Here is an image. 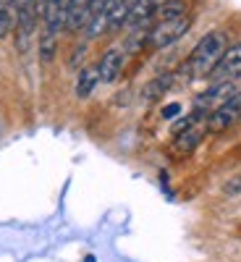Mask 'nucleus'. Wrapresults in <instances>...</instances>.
Instances as JSON below:
<instances>
[{"mask_svg":"<svg viewBox=\"0 0 241 262\" xmlns=\"http://www.w3.org/2000/svg\"><path fill=\"white\" fill-rule=\"evenodd\" d=\"M42 3H45V0H42Z\"/></svg>","mask_w":241,"mask_h":262,"instance_id":"obj_16","label":"nucleus"},{"mask_svg":"<svg viewBox=\"0 0 241 262\" xmlns=\"http://www.w3.org/2000/svg\"><path fill=\"white\" fill-rule=\"evenodd\" d=\"M173 74H163V76H158V79H152L149 84H147V90H144V100H158V97H163L170 86H173Z\"/></svg>","mask_w":241,"mask_h":262,"instance_id":"obj_12","label":"nucleus"},{"mask_svg":"<svg viewBox=\"0 0 241 262\" xmlns=\"http://www.w3.org/2000/svg\"><path fill=\"white\" fill-rule=\"evenodd\" d=\"M233 92H236V84L233 81H212V86H210L205 95H200V100H196L194 107H202V111L210 113V107H217L223 100H228Z\"/></svg>","mask_w":241,"mask_h":262,"instance_id":"obj_7","label":"nucleus"},{"mask_svg":"<svg viewBox=\"0 0 241 262\" xmlns=\"http://www.w3.org/2000/svg\"><path fill=\"white\" fill-rule=\"evenodd\" d=\"M191 29V16L184 13L179 18H168V21H155L147 32V45L155 48V50H163L173 42H179L186 32Z\"/></svg>","mask_w":241,"mask_h":262,"instance_id":"obj_2","label":"nucleus"},{"mask_svg":"<svg viewBox=\"0 0 241 262\" xmlns=\"http://www.w3.org/2000/svg\"><path fill=\"white\" fill-rule=\"evenodd\" d=\"M226 48L228 45H226L223 32H207L200 42H196V48L189 55V74L196 76V79H207L215 71V66L221 63Z\"/></svg>","mask_w":241,"mask_h":262,"instance_id":"obj_1","label":"nucleus"},{"mask_svg":"<svg viewBox=\"0 0 241 262\" xmlns=\"http://www.w3.org/2000/svg\"><path fill=\"white\" fill-rule=\"evenodd\" d=\"M86 262H95V257H86Z\"/></svg>","mask_w":241,"mask_h":262,"instance_id":"obj_15","label":"nucleus"},{"mask_svg":"<svg viewBox=\"0 0 241 262\" xmlns=\"http://www.w3.org/2000/svg\"><path fill=\"white\" fill-rule=\"evenodd\" d=\"M121 69H123V53L118 48L107 50L100 63H97V71H100V81L102 84H113L118 76H121Z\"/></svg>","mask_w":241,"mask_h":262,"instance_id":"obj_8","label":"nucleus"},{"mask_svg":"<svg viewBox=\"0 0 241 262\" xmlns=\"http://www.w3.org/2000/svg\"><path fill=\"white\" fill-rule=\"evenodd\" d=\"M212 81H236L241 79V42L226 48L221 63L215 66V71L210 74Z\"/></svg>","mask_w":241,"mask_h":262,"instance_id":"obj_4","label":"nucleus"},{"mask_svg":"<svg viewBox=\"0 0 241 262\" xmlns=\"http://www.w3.org/2000/svg\"><path fill=\"white\" fill-rule=\"evenodd\" d=\"M189 13V6L184 3V0H165V3H160L155 8V21H168V18H179Z\"/></svg>","mask_w":241,"mask_h":262,"instance_id":"obj_10","label":"nucleus"},{"mask_svg":"<svg viewBox=\"0 0 241 262\" xmlns=\"http://www.w3.org/2000/svg\"><path fill=\"white\" fill-rule=\"evenodd\" d=\"M207 131V118L205 121H196L191 126H186L184 131H179L176 134V142H173V147H176V152H181V155H189L191 149H196V144L202 142Z\"/></svg>","mask_w":241,"mask_h":262,"instance_id":"obj_6","label":"nucleus"},{"mask_svg":"<svg viewBox=\"0 0 241 262\" xmlns=\"http://www.w3.org/2000/svg\"><path fill=\"white\" fill-rule=\"evenodd\" d=\"M90 11H92V0H69L65 6V32H81L90 21Z\"/></svg>","mask_w":241,"mask_h":262,"instance_id":"obj_5","label":"nucleus"},{"mask_svg":"<svg viewBox=\"0 0 241 262\" xmlns=\"http://www.w3.org/2000/svg\"><path fill=\"white\" fill-rule=\"evenodd\" d=\"M16 27V6L13 0H0V39H6Z\"/></svg>","mask_w":241,"mask_h":262,"instance_id":"obj_11","label":"nucleus"},{"mask_svg":"<svg viewBox=\"0 0 241 262\" xmlns=\"http://www.w3.org/2000/svg\"><path fill=\"white\" fill-rule=\"evenodd\" d=\"M241 121V92H233L228 100H223L217 107H212L207 116V131L210 134H223Z\"/></svg>","mask_w":241,"mask_h":262,"instance_id":"obj_3","label":"nucleus"},{"mask_svg":"<svg viewBox=\"0 0 241 262\" xmlns=\"http://www.w3.org/2000/svg\"><path fill=\"white\" fill-rule=\"evenodd\" d=\"M179 113H181V105H179V102L163 107V118H173V116H179Z\"/></svg>","mask_w":241,"mask_h":262,"instance_id":"obj_14","label":"nucleus"},{"mask_svg":"<svg viewBox=\"0 0 241 262\" xmlns=\"http://www.w3.org/2000/svg\"><path fill=\"white\" fill-rule=\"evenodd\" d=\"M55 50H58V34L42 29V37H39V60L50 63L55 58Z\"/></svg>","mask_w":241,"mask_h":262,"instance_id":"obj_13","label":"nucleus"},{"mask_svg":"<svg viewBox=\"0 0 241 262\" xmlns=\"http://www.w3.org/2000/svg\"><path fill=\"white\" fill-rule=\"evenodd\" d=\"M97 84H100L97 66H84V69L79 71V79H76V97H79V100L92 97V92H95Z\"/></svg>","mask_w":241,"mask_h":262,"instance_id":"obj_9","label":"nucleus"}]
</instances>
